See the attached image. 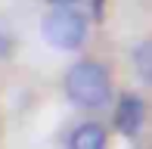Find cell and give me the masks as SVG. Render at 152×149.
Returning a JSON list of instances; mask_svg holds the SVG:
<instances>
[{
  "instance_id": "cell-1",
  "label": "cell",
  "mask_w": 152,
  "mask_h": 149,
  "mask_svg": "<svg viewBox=\"0 0 152 149\" xmlns=\"http://www.w3.org/2000/svg\"><path fill=\"white\" fill-rule=\"evenodd\" d=\"M65 96L81 109H99L112 96V81L102 62L81 59L65 72Z\"/></svg>"
},
{
  "instance_id": "cell-2",
  "label": "cell",
  "mask_w": 152,
  "mask_h": 149,
  "mask_svg": "<svg viewBox=\"0 0 152 149\" xmlns=\"http://www.w3.org/2000/svg\"><path fill=\"white\" fill-rule=\"evenodd\" d=\"M44 40L56 50H78L87 37V16L75 6H56L40 22Z\"/></svg>"
},
{
  "instance_id": "cell-3",
  "label": "cell",
  "mask_w": 152,
  "mask_h": 149,
  "mask_svg": "<svg viewBox=\"0 0 152 149\" xmlns=\"http://www.w3.org/2000/svg\"><path fill=\"white\" fill-rule=\"evenodd\" d=\"M143 118H146V106H143V99L137 96V93H124V96L118 99V106H115V127H118V134L134 137V134L140 131Z\"/></svg>"
},
{
  "instance_id": "cell-4",
  "label": "cell",
  "mask_w": 152,
  "mask_h": 149,
  "mask_svg": "<svg viewBox=\"0 0 152 149\" xmlns=\"http://www.w3.org/2000/svg\"><path fill=\"white\" fill-rule=\"evenodd\" d=\"M68 149H106V131L96 121H84L72 131L68 137Z\"/></svg>"
},
{
  "instance_id": "cell-5",
  "label": "cell",
  "mask_w": 152,
  "mask_h": 149,
  "mask_svg": "<svg viewBox=\"0 0 152 149\" xmlns=\"http://www.w3.org/2000/svg\"><path fill=\"white\" fill-rule=\"evenodd\" d=\"M134 65H137V74H140L146 84H152V40L137 44V50H134Z\"/></svg>"
},
{
  "instance_id": "cell-6",
  "label": "cell",
  "mask_w": 152,
  "mask_h": 149,
  "mask_svg": "<svg viewBox=\"0 0 152 149\" xmlns=\"http://www.w3.org/2000/svg\"><path fill=\"white\" fill-rule=\"evenodd\" d=\"M47 3H53V6H75V0H47Z\"/></svg>"
}]
</instances>
